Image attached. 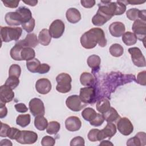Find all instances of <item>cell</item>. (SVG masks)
<instances>
[{
  "instance_id": "1",
  "label": "cell",
  "mask_w": 146,
  "mask_h": 146,
  "mask_svg": "<svg viewBox=\"0 0 146 146\" xmlns=\"http://www.w3.org/2000/svg\"><path fill=\"white\" fill-rule=\"evenodd\" d=\"M80 44L86 49L94 48L97 44L103 47L107 45V41L104 31L100 28H92L85 32L80 37Z\"/></svg>"
},
{
  "instance_id": "2",
  "label": "cell",
  "mask_w": 146,
  "mask_h": 146,
  "mask_svg": "<svg viewBox=\"0 0 146 146\" xmlns=\"http://www.w3.org/2000/svg\"><path fill=\"white\" fill-rule=\"evenodd\" d=\"M22 33V29L19 27L1 26V38L2 41L5 42L18 40Z\"/></svg>"
},
{
  "instance_id": "3",
  "label": "cell",
  "mask_w": 146,
  "mask_h": 146,
  "mask_svg": "<svg viewBox=\"0 0 146 146\" xmlns=\"http://www.w3.org/2000/svg\"><path fill=\"white\" fill-rule=\"evenodd\" d=\"M57 85L56 90L63 94L68 92L71 89L72 79L71 76L67 73H60L56 77Z\"/></svg>"
},
{
  "instance_id": "4",
  "label": "cell",
  "mask_w": 146,
  "mask_h": 146,
  "mask_svg": "<svg viewBox=\"0 0 146 146\" xmlns=\"http://www.w3.org/2000/svg\"><path fill=\"white\" fill-rule=\"evenodd\" d=\"M96 89L95 86H89L80 88L79 97L86 104H91L96 99Z\"/></svg>"
},
{
  "instance_id": "5",
  "label": "cell",
  "mask_w": 146,
  "mask_h": 146,
  "mask_svg": "<svg viewBox=\"0 0 146 146\" xmlns=\"http://www.w3.org/2000/svg\"><path fill=\"white\" fill-rule=\"evenodd\" d=\"M128 52L131 54L132 62L136 66L144 67L146 66L145 58L139 48L131 47L128 49Z\"/></svg>"
},
{
  "instance_id": "6",
  "label": "cell",
  "mask_w": 146,
  "mask_h": 146,
  "mask_svg": "<svg viewBox=\"0 0 146 146\" xmlns=\"http://www.w3.org/2000/svg\"><path fill=\"white\" fill-rule=\"evenodd\" d=\"M66 104L70 110L75 112L80 111L87 105L82 101L79 96L77 95L68 96L66 100Z\"/></svg>"
},
{
  "instance_id": "7",
  "label": "cell",
  "mask_w": 146,
  "mask_h": 146,
  "mask_svg": "<svg viewBox=\"0 0 146 146\" xmlns=\"http://www.w3.org/2000/svg\"><path fill=\"white\" fill-rule=\"evenodd\" d=\"M29 107L30 112L34 116H37L39 115L44 116L45 113L44 103L39 98H34L31 99L29 104Z\"/></svg>"
},
{
  "instance_id": "8",
  "label": "cell",
  "mask_w": 146,
  "mask_h": 146,
  "mask_svg": "<svg viewBox=\"0 0 146 146\" xmlns=\"http://www.w3.org/2000/svg\"><path fill=\"white\" fill-rule=\"evenodd\" d=\"M146 22L140 19L135 21L132 29L137 39L141 41H145L146 36Z\"/></svg>"
},
{
  "instance_id": "9",
  "label": "cell",
  "mask_w": 146,
  "mask_h": 146,
  "mask_svg": "<svg viewBox=\"0 0 146 146\" xmlns=\"http://www.w3.org/2000/svg\"><path fill=\"white\" fill-rule=\"evenodd\" d=\"M65 25L63 22L60 19H56L54 21L49 27V33L51 37L53 38H59L64 33Z\"/></svg>"
},
{
  "instance_id": "10",
  "label": "cell",
  "mask_w": 146,
  "mask_h": 146,
  "mask_svg": "<svg viewBox=\"0 0 146 146\" xmlns=\"http://www.w3.org/2000/svg\"><path fill=\"white\" fill-rule=\"evenodd\" d=\"M117 128L119 132L124 136L129 135L133 131V125L126 117H120L117 122Z\"/></svg>"
},
{
  "instance_id": "11",
  "label": "cell",
  "mask_w": 146,
  "mask_h": 146,
  "mask_svg": "<svg viewBox=\"0 0 146 146\" xmlns=\"http://www.w3.org/2000/svg\"><path fill=\"white\" fill-rule=\"evenodd\" d=\"M38 140V135L36 132L31 131H21V135L16 141L22 144H32Z\"/></svg>"
},
{
  "instance_id": "12",
  "label": "cell",
  "mask_w": 146,
  "mask_h": 146,
  "mask_svg": "<svg viewBox=\"0 0 146 146\" xmlns=\"http://www.w3.org/2000/svg\"><path fill=\"white\" fill-rule=\"evenodd\" d=\"M116 133V125L112 123H108L106 126L102 130H100L98 133L99 141H101L106 137L111 138Z\"/></svg>"
},
{
  "instance_id": "13",
  "label": "cell",
  "mask_w": 146,
  "mask_h": 146,
  "mask_svg": "<svg viewBox=\"0 0 146 146\" xmlns=\"http://www.w3.org/2000/svg\"><path fill=\"white\" fill-rule=\"evenodd\" d=\"M17 44L23 47H35L39 43L37 36L34 33L28 34L24 39L20 40L17 42Z\"/></svg>"
},
{
  "instance_id": "14",
  "label": "cell",
  "mask_w": 146,
  "mask_h": 146,
  "mask_svg": "<svg viewBox=\"0 0 146 146\" xmlns=\"http://www.w3.org/2000/svg\"><path fill=\"white\" fill-rule=\"evenodd\" d=\"M51 82L46 78L38 79L35 83V89L36 91L42 95L48 94L51 90Z\"/></svg>"
},
{
  "instance_id": "15",
  "label": "cell",
  "mask_w": 146,
  "mask_h": 146,
  "mask_svg": "<svg viewBox=\"0 0 146 146\" xmlns=\"http://www.w3.org/2000/svg\"><path fill=\"white\" fill-rule=\"evenodd\" d=\"M14 98V92L9 87L3 84L0 87V100L1 103L6 104L11 102Z\"/></svg>"
},
{
  "instance_id": "16",
  "label": "cell",
  "mask_w": 146,
  "mask_h": 146,
  "mask_svg": "<svg viewBox=\"0 0 146 146\" xmlns=\"http://www.w3.org/2000/svg\"><path fill=\"white\" fill-rule=\"evenodd\" d=\"M82 126V122L80 119L75 116H71L67 117L65 121L66 128L71 132L77 131L80 129Z\"/></svg>"
},
{
  "instance_id": "17",
  "label": "cell",
  "mask_w": 146,
  "mask_h": 146,
  "mask_svg": "<svg viewBox=\"0 0 146 146\" xmlns=\"http://www.w3.org/2000/svg\"><path fill=\"white\" fill-rule=\"evenodd\" d=\"M6 23L9 26H19L22 25V18L20 14L17 11L8 12L5 17Z\"/></svg>"
},
{
  "instance_id": "18",
  "label": "cell",
  "mask_w": 146,
  "mask_h": 146,
  "mask_svg": "<svg viewBox=\"0 0 146 146\" xmlns=\"http://www.w3.org/2000/svg\"><path fill=\"white\" fill-rule=\"evenodd\" d=\"M125 30V25L121 22H113L109 26L110 33L114 37L118 38L122 36Z\"/></svg>"
},
{
  "instance_id": "19",
  "label": "cell",
  "mask_w": 146,
  "mask_h": 146,
  "mask_svg": "<svg viewBox=\"0 0 146 146\" xmlns=\"http://www.w3.org/2000/svg\"><path fill=\"white\" fill-rule=\"evenodd\" d=\"M146 144V135L144 132H138L135 136L127 140V145L129 146H144Z\"/></svg>"
},
{
  "instance_id": "20",
  "label": "cell",
  "mask_w": 146,
  "mask_h": 146,
  "mask_svg": "<svg viewBox=\"0 0 146 146\" xmlns=\"http://www.w3.org/2000/svg\"><path fill=\"white\" fill-rule=\"evenodd\" d=\"M145 14L146 11L145 10H140L136 8L130 9L126 12L127 17L131 21H136L140 18V19L145 21Z\"/></svg>"
},
{
  "instance_id": "21",
  "label": "cell",
  "mask_w": 146,
  "mask_h": 146,
  "mask_svg": "<svg viewBox=\"0 0 146 146\" xmlns=\"http://www.w3.org/2000/svg\"><path fill=\"white\" fill-rule=\"evenodd\" d=\"M67 20L71 23H78L81 19V14L80 11L76 8H69L66 13Z\"/></svg>"
},
{
  "instance_id": "22",
  "label": "cell",
  "mask_w": 146,
  "mask_h": 146,
  "mask_svg": "<svg viewBox=\"0 0 146 146\" xmlns=\"http://www.w3.org/2000/svg\"><path fill=\"white\" fill-rule=\"evenodd\" d=\"M112 18L98 10L96 14L92 18V23L96 26H101L105 24Z\"/></svg>"
},
{
  "instance_id": "23",
  "label": "cell",
  "mask_w": 146,
  "mask_h": 146,
  "mask_svg": "<svg viewBox=\"0 0 146 146\" xmlns=\"http://www.w3.org/2000/svg\"><path fill=\"white\" fill-rule=\"evenodd\" d=\"M87 62L88 66L91 68L92 73L95 74L99 71L100 68L101 59L98 55L94 54L90 56L87 59Z\"/></svg>"
},
{
  "instance_id": "24",
  "label": "cell",
  "mask_w": 146,
  "mask_h": 146,
  "mask_svg": "<svg viewBox=\"0 0 146 146\" xmlns=\"http://www.w3.org/2000/svg\"><path fill=\"white\" fill-rule=\"evenodd\" d=\"M80 82L83 86L86 87L94 86L95 84V79L92 74L84 72L80 75Z\"/></svg>"
},
{
  "instance_id": "25",
  "label": "cell",
  "mask_w": 146,
  "mask_h": 146,
  "mask_svg": "<svg viewBox=\"0 0 146 146\" xmlns=\"http://www.w3.org/2000/svg\"><path fill=\"white\" fill-rule=\"evenodd\" d=\"M96 107L98 112L104 113L111 107L110 100L106 97H102L97 100Z\"/></svg>"
},
{
  "instance_id": "26",
  "label": "cell",
  "mask_w": 146,
  "mask_h": 146,
  "mask_svg": "<svg viewBox=\"0 0 146 146\" xmlns=\"http://www.w3.org/2000/svg\"><path fill=\"white\" fill-rule=\"evenodd\" d=\"M103 116L104 120L107 123H112L120 118L117 111L113 107H110L107 112L103 113Z\"/></svg>"
},
{
  "instance_id": "27",
  "label": "cell",
  "mask_w": 146,
  "mask_h": 146,
  "mask_svg": "<svg viewBox=\"0 0 146 146\" xmlns=\"http://www.w3.org/2000/svg\"><path fill=\"white\" fill-rule=\"evenodd\" d=\"M51 40V36L50 34L49 31L47 29H42L38 35V42L43 46H48Z\"/></svg>"
},
{
  "instance_id": "28",
  "label": "cell",
  "mask_w": 146,
  "mask_h": 146,
  "mask_svg": "<svg viewBox=\"0 0 146 146\" xmlns=\"http://www.w3.org/2000/svg\"><path fill=\"white\" fill-rule=\"evenodd\" d=\"M16 11L20 14L22 18V24L29 22L33 17L30 10L25 6L19 7Z\"/></svg>"
},
{
  "instance_id": "29",
  "label": "cell",
  "mask_w": 146,
  "mask_h": 146,
  "mask_svg": "<svg viewBox=\"0 0 146 146\" xmlns=\"http://www.w3.org/2000/svg\"><path fill=\"white\" fill-rule=\"evenodd\" d=\"M122 40L127 46H132L137 42V38L133 33L127 31L122 35Z\"/></svg>"
},
{
  "instance_id": "30",
  "label": "cell",
  "mask_w": 146,
  "mask_h": 146,
  "mask_svg": "<svg viewBox=\"0 0 146 146\" xmlns=\"http://www.w3.org/2000/svg\"><path fill=\"white\" fill-rule=\"evenodd\" d=\"M47 120L42 115L35 116L34 119V125L39 131H44L48 125Z\"/></svg>"
},
{
  "instance_id": "31",
  "label": "cell",
  "mask_w": 146,
  "mask_h": 146,
  "mask_svg": "<svg viewBox=\"0 0 146 146\" xmlns=\"http://www.w3.org/2000/svg\"><path fill=\"white\" fill-rule=\"evenodd\" d=\"M35 52L31 47H23L21 51V58L22 60H30L35 58Z\"/></svg>"
},
{
  "instance_id": "32",
  "label": "cell",
  "mask_w": 146,
  "mask_h": 146,
  "mask_svg": "<svg viewBox=\"0 0 146 146\" xmlns=\"http://www.w3.org/2000/svg\"><path fill=\"white\" fill-rule=\"evenodd\" d=\"M23 47L17 43L10 50V56L12 59L17 61L22 60L21 58V51Z\"/></svg>"
},
{
  "instance_id": "33",
  "label": "cell",
  "mask_w": 146,
  "mask_h": 146,
  "mask_svg": "<svg viewBox=\"0 0 146 146\" xmlns=\"http://www.w3.org/2000/svg\"><path fill=\"white\" fill-rule=\"evenodd\" d=\"M109 51L112 56L114 57H119L123 54L124 48L120 44L114 43L110 46Z\"/></svg>"
},
{
  "instance_id": "34",
  "label": "cell",
  "mask_w": 146,
  "mask_h": 146,
  "mask_svg": "<svg viewBox=\"0 0 146 146\" xmlns=\"http://www.w3.org/2000/svg\"><path fill=\"white\" fill-rule=\"evenodd\" d=\"M96 115L97 113L95 110L91 107H87L82 112V116L85 120L88 121L93 120L96 117Z\"/></svg>"
},
{
  "instance_id": "35",
  "label": "cell",
  "mask_w": 146,
  "mask_h": 146,
  "mask_svg": "<svg viewBox=\"0 0 146 146\" xmlns=\"http://www.w3.org/2000/svg\"><path fill=\"white\" fill-rule=\"evenodd\" d=\"M31 121V116L29 114H22L17 116L16 123L21 127H26Z\"/></svg>"
},
{
  "instance_id": "36",
  "label": "cell",
  "mask_w": 146,
  "mask_h": 146,
  "mask_svg": "<svg viewBox=\"0 0 146 146\" xmlns=\"http://www.w3.org/2000/svg\"><path fill=\"white\" fill-rule=\"evenodd\" d=\"M60 128V124L56 121H51L48 123L46 132L50 135L56 134Z\"/></svg>"
},
{
  "instance_id": "37",
  "label": "cell",
  "mask_w": 146,
  "mask_h": 146,
  "mask_svg": "<svg viewBox=\"0 0 146 146\" xmlns=\"http://www.w3.org/2000/svg\"><path fill=\"white\" fill-rule=\"evenodd\" d=\"M40 64V61L36 58H34L31 60L26 61V67L27 70L33 73L36 72Z\"/></svg>"
},
{
  "instance_id": "38",
  "label": "cell",
  "mask_w": 146,
  "mask_h": 146,
  "mask_svg": "<svg viewBox=\"0 0 146 146\" xmlns=\"http://www.w3.org/2000/svg\"><path fill=\"white\" fill-rule=\"evenodd\" d=\"M19 84V78L16 76H9V78L6 79L5 84L12 90L15 89Z\"/></svg>"
},
{
  "instance_id": "39",
  "label": "cell",
  "mask_w": 146,
  "mask_h": 146,
  "mask_svg": "<svg viewBox=\"0 0 146 146\" xmlns=\"http://www.w3.org/2000/svg\"><path fill=\"white\" fill-rule=\"evenodd\" d=\"M21 73V68L19 65L13 64L10 66L9 70V76H16L19 78Z\"/></svg>"
},
{
  "instance_id": "40",
  "label": "cell",
  "mask_w": 146,
  "mask_h": 146,
  "mask_svg": "<svg viewBox=\"0 0 146 146\" xmlns=\"http://www.w3.org/2000/svg\"><path fill=\"white\" fill-rule=\"evenodd\" d=\"M22 27L27 33H31L33 31L35 25V19L32 18L29 22H27L26 23H22Z\"/></svg>"
},
{
  "instance_id": "41",
  "label": "cell",
  "mask_w": 146,
  "mask_h": 146,
  "mask_svg": "<svg viewBox=\"0 0 146 146\" xmlns=\"http://www.w3.org/2000/svg\"><path fill=\"white\" fill-rule=\"evenodd\" d=\"M104 121V119L103 115L97 113L96 117L93 120L90 121V124L92 126L99 127L101 125Z\"/></svg>"
},
{
  "instance_id": "42",
  "label": "cell",
  "mask_w": 146,
  "mask_h": 146,
  "mask_svg": "<svg viewBox=\"0 0 146 146\" xmlns=\"http://www.w3.org/2000/svg\"><path fill=\"white\" fill-rule=\"evenodd\" d=\"M21 133V131L19 129L15 127H10L7 135V137L12 140H17L19 137Z\"/></svg>"
},
{
  "instance_id": "43",
  "label": "cell",
  "mask_w": 146,
  "mask_h": 146,
  "mask_svg": "<svg viewBox=\"0 0 146 146\" xmlns=\"http://www.w3.org/2000/svg\"><path fill=\"white\" fill-rule=\"evenodd\" d=\"M55 143V139L50 136H44L41 140V145L43 146H53Z\"/></svg>"
},
{
  "instance_id": "44",
  "label": "cell",
  "mask_w": 146,
  "mask_h": 146,
  "mask_svg": "<svg viewBox=\"0 0 146 146\" xmlns=\"http://www.w3.org/2000/svg\"><path fill=\"white\" fill-rule=\"evenodd\" d=\"M99 129H91L88 135H87V137L88 139L90 141L94 142V141H99L98 139V133L99 132Z\"/></svg>"
},
{
  "instance_id": "45",
  "label": "cell",
  "mask_w": 146,
  "mask_h": 146,
  "mask_svg": "<svg viewBox=\"0 0 146 146\" xmlns=\"http://www.w3.org/2000/svg\"><path fill=\"white\" fill-rule=\"evenodd\" d=\"M2 2L3 3L4 6L7 7H9V8H11V9H14V8H16L18 7V4L19 3V1L18 0H2Z\"/></svg>"
},
{
  "instance_id": "46",
  "label": "cell",
  "mask_w": 146,
  "mask_h": 146,
  "mask_svg": "<svg viewBox=\"0 0 146 146\" xmlns=\"http://www.w3.org/2000/svg\"><path fill=\"white\" fill-rule=\"evenodd\" d=\"M145 77H146L145 71H143L141 72H140L137 75V79H136L137 83L140 85L145 86L146 85Z\"/></svg>"
},
{
  "instance_id": "47",
  "label": "cell",
  "mask_w": 146,
  "mask_h": 146,
  "mask_svg": "<svg viewBox=\"0 0 146 146\" xmlns=\"http://www.w3.org/2000/svg\"><path fill=\"white\" fill-rule=\"evenodd\" d=\"M1 131H0L1 137H7V135H8L9 131L10 130V127L9 125L5 124L2 122L1 123Z\"/></svg>"
},
{
  "instance_id": "48",
  "label": "cell",
  "mask_w": 146,
  "mask_h": 146,
  "mask_svg": "<svg viewBox=\"0 0 146 146\" xmlns=\"http://www.w3.org/2000/svg\"><path fill=\"white\" fill-rule=\"evenodd\" d=\"M84 140L81 136H76L73 138L70 141V145H84Z\"/></svg>"
},
{
  "instance_id": "49",
  "label": "cell",
  "mask_w": 146,
  "mask_h": 146,
  "mask_svg": "<svg viewBox=\"0 0 146 146\" xmlns=\"http://www.w3.org/2000/svg\"><path fill=\"white\" fill-rule=\"evenodd\" d=\"M50 69V67L48 64H46V63H42L40 64V66H39L36 73H39V74H46L47 73Z\"/></svg>"
},
{
  "instance_id": "50",
  "label": "cell",
  "mask_w": 146,
  "mask_h": 146,
  "mask_svg": "<svg viewBox=\"0 0 146 146\" xmlns=\"http://www.w3.org/2000/svg\"><path fill=\"white\" fill-rule=\"evenodd\" d=\"M14 107L16 111L19 113H25L28 111V108L26 106L22 103L15 104Z\"/></svg>"
},
{
  "instance_id": "51",
  "label": "cell",
  "mask_w": 146,
  "mask_h": 146,
  "mask_svg": "<svg viewBox=\"0 0 146 146\" xmlns=\"http://www.w3.org/2000/svg\"><path fill=\"white\" fill-rule=\"evenodd\" d=\"M82 6L85 8H91L95 5L94 0H82L80 1Z\"/></svg>"
},
{
  "instance_id": "52",
  "label": "cell",
  "mask_w": 146,
  "mask_h": 146,
  "mask_svg": "<svg viewBox=\"0 0 146 146\" xmlns=\"http://www.w3.org/2000/svg\"><path fill=\"white\" fill-rule=\"evenodd\" d=\"M7 114V109L5 104L0 102V118L2 119L6 116Z\"/></svg>"
},
{
  "instance_id": "53",
  "label": "cell",
  "mask_w": 146,
  "mask_h": 146,
  "mask_svg": "<svg viewBox=\"0 0 146 146\" xmlns=\"http://www.w3.org/2000/svg\"><path fill=\"white\" fill-rule=\"evenodd\" d=\"M145 2V1H136V0H133V1H124L125 3L127 5V3L131 4V5H140L144 3Z\"/></svg>"
},
{
  "instance_id": "54",
  "label": "cell",
  "mask_w": 146,
  "mask_h": 146,
  "mask_svg": "<svg viewBox=\"0 0 146 146\" xmlns=\"http://www.w3.org/2000/svg\"><path fill=\"white\" fill-rule=\"evenodd\" d=\"M23 2L31 6H34L38 3L37 0H27V1H23Z\"/></svg>"
},
{
  "instance_id": "55",
  "label": "cell",
  "mask_w": 146,
  "mask_h": 146,
  "mask_svg": "<svg viewBox=\"0 0 146 146\" xmlns=\"http://www.w3.org/2000/svg\"><path fill=\"white\" fill-rule=\"evenodd\" d=\"M1 145H13L12 143L11 142L10 140H8V139H3L1 141V143H0Z\"/></svg>"
},
{
  "instance_id": "56",
  "label": "cell",
  "mask_w": 146,
  "mask_h": 146,
  "mask_svg": "<svg viewBox=\"0 0 146 146\" xmlns=\"http://www.w3.org/2000/svg\"><path fill=\"white\" fill-rule=\"evenodd\" d=\"M100 145H113V144L108 140H103L99 144Z\"/></svg>"
}]
</instances>
